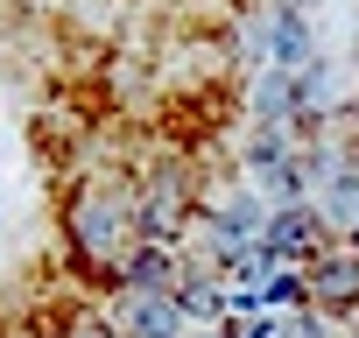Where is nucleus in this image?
Here are the masks:
<instances>
[{"instance_id":"obj_5","label":"nucleus","mask_w":359,"mask_h":338,"mask_svg":"<svg viewBox=\"0 0 359 338\" xmlns=\"http://www.w3.org/2000/svg\"><path fill=\"white\" fill-rule=\"evenodd\" d=\"M113 331L120 338H198L205 324L184 310V296H134V303H120Z\"/></svg>"},{"instance_id":"obj_4","label":"nucleus","mask_w":359,"mask_h":338,"mask_svg":"<svg viewBox=\"0 0 359 338\" xmlns=\"http://www.w3.org/2000/svg\"><path fill=\"white\" fill-rule=\"evenodd\" d=\"M261 247H268L275 261H289V268H310V261L331 247V226H324V212H317L310 198H303V205H275Z\"/></svg>"},{"instance_id":"obj_3","label":"nucleus","mask_w":359,"mask_h":338,"mask_svg":"<svg viewBox=\"0 0 359 338\" xmlns=\"http://www.w3.org/2000/svg\"><path fill=\"white\" fill-rule=\"evenodd\" d=\"M184 226H191V184H184V169H176V162H162L155 177H148V191H141V240L176 254Z\"/></svg>"},{"instance_id":"obj_2","label":"nucleus","mask_w":359,"mask_h":338,"mask_svg":"<svg viewBox=\"0 0 359 338\" xmlns=\"http://www.w3.org/2000/svg\"><path fill=\"white\" fill-rule=\"evenodd\" d=\"M303 275H310V310H317V317L359 324V254H352L345 240H331Z\"/></svg>"},{"instance_id":"obj_7","label":"nucleus","mask_w":359,"mask_h":338,"mask_svg":"<svg viewBox=\"0 0 359 338\" xmlns=\"http://www.w3.org/2000/svg\"><path fill=\"white\" fill-rule=\"evenodd\" d=\"M268 57H275V71H310V64H317V57H310V29H303L296 8L275 15V29H268Z\"/></svg>"},{"instance_id":"obj_1","label":"nucleus","mask_w":359,"mask_h":338,"mask_svg":"<svg viewBox=\"0 0 359 338\" xmlns=\"http://www.w3.org/2000/svg\"><path fill=\"white\" fill-rule=\"evenodd\" d=\"M64 233H71V254H78L92 275H113V268L141 247V198H127L113 177H92V184L71 198Z\"/></svg>"},{"instance_id":"obj_8","label":"nucleus","mask_w":359,"mask_h":338,"mask_svg":"<svg viewBox=\"0 0 359 338\" xmlns=\"http://www.w3.org/2000/svg\"><path fill=\"white\" fill-rule=\"evenodd\" d=\"M352 338H359V324H352Z\"/></svg>"},{"instance_id":"obj_6","label":"nucleus","mask_w":359,"mask_h":338,"mask_svg":"<svg viewBox=\"0 0 359 338\" xmlns=\"http://www.w3.org/2000/svg\"><path fill=\"white\" fill-rule=\"evenodd\" d=\"M113 289H120V303H134V296H176V282H184V268H176V254L169 247H134L113 275H106Z\"/></svg>"}]
</instances>
